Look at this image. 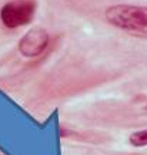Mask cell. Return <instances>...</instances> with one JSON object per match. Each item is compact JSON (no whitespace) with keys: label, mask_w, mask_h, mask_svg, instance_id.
<instances>
[{"label":"cell","mask_w":147,"mask_h":155,"mask_svg":"<svg viewBox=\"0 0 147 155\" xmlns=\"http://www.w3.org/2000/svg\"><path fill=\"white\" fill-rule=\"evenodd\" d=\"M111 26L136 37L147 38V7L137 5H113L106 10Z\"/></svg>","instance_id":"1"},{"label":"cell","mask_w":147,"mask_h":155,"mask_svg":"<svg viewBox=\"0 0 147 155\" xmlns=\"http://www.w3.org/2000/svg\"><path fill=\"white\" fill-rule=\"evenodd\" d=\"M36 3L32 0H14L6 3L0 10V20L7 28H19L29 24L34 17Z\"/></svg>","instance_id":"2"},{"label":"cell","mask_w":147,"mask_h":155,"mask_svg":"<svg viewBox=\"0 0 147 155\" xmlns=\"http://www.w3.org/2000/svg\"><path fill=\"white\" fill-rule=\"evenodd\" d=\"M49 33L43 27L30 28L19 41V51L24 57L40 56L49 46Z\"/></svg>","instance_id":"3"},{"label":"cell","mask_w":147,"mask_h":155,"mask_svg":"<svg viewBox=\"0 0 147 155\" xmlns=\"http://www.w3.org/2000/svg\"><path fill=\"white\" fill-rule=\"evenodd\" d=\"M130 144L133 147H147V128L133 132L130 135Z\"/></svg>","instance_id":"4"}]
</instances>
